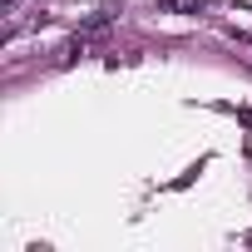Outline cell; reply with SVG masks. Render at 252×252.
Returning a JSON list of instances; mask_svg holds the SVG:
<instances>
[{"label":"cell","mask_w":252,"mask_h":252,"mask_svg":"<svg viewBox=\"0 0 252 252\" xmlns=\"http://www.w3.org/2000/svg\"><path fill=\"white\" fill-rule=\"evenodd\" d=\"M158 10H173V15H198L203 0H158Z\"/></svg>","instance_id":"1"}]
</instances>
